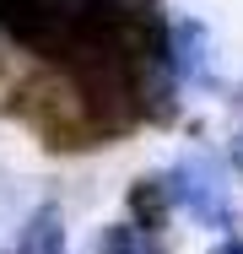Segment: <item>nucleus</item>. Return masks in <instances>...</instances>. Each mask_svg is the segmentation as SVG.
Wrapping results in <instances>:
<instances>
[{"instance_id": "obj_2", "label": "nucleus", "mask_w": 243, "mask_h": 254, "mask_svg": "<svg viewBox=\"0 0 243 254\" xmlns=\"http://www.w3.org/2000/svg\"><path fill=\"white\" fill-rule=\"evenodd\" d=\"M103 254H157V249L141 244V227H114L108 244H103Z\"/></svg>"}, {"instance_id": "obj_1", "label": "nucleus", "mask_w": 243, "mask_h": 254, "mask_svg": "<svg viewBox=\"0 0 243 254\" xmlns=\"http://www.w3.org/2000/svg\"><path fill=\"white\" fill-rule=\"evenodd\" d=\"M11 254H65V216H60L54 205H44V211H33Z\"/></svg>"}, {"instance_id": "obj_4", "label": "nucleus", "mask_w": 243, "mask_h": 254, "mask_svg": "<svg viewBox=\"0 0 243 254\" xmlns=\"http://www.w3.org/2000/svg\"><path fill=\"white\" fill-rule=\"evenodd\" d=\"M238 168H243V135H238Z\"/></svg>"}, {"instance_id": "obj_3", "label": "nucleus", "mask_w": 243, "mask_h": 254, "mask_svg": "<svg viewBox=\"0 0 243 254\" xmlns=\"http://www.w3.org/2000/svg\"><path fill=\"white\" fill-rule=\"evenodd\" d=\"M216 254H243V238H233V244H222Z\"/></svg>"}]
</instances>
